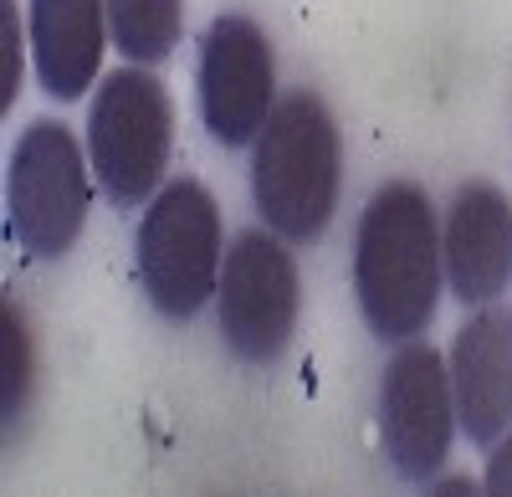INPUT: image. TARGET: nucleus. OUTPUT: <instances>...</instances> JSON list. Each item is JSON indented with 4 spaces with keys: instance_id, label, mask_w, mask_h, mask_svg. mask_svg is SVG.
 <instances>
[{
    "instance_id": "15",
    "label": "nucleus",
    "mask_w": 512,
    "mask_h": 497,
    "mask_svg": "<svg viewBox=\"0 0 512 497\" xmlns=\"http://www.w3.org/2000/svg\"><path fill=\"white\" fill-rule=\"evenodd\" d=\"M482 487H487V492H512V431H502V436L492 441V457H487Z\"/></svg>"
},
{
    "instance_id": "3",
    "label": "nucleus",
    "mask_w": 512,
    "mask_h": 497,
    "mask_svg": "<svg viewBox=\"0 0 512 497\" xmlns=\"http://www.w3.org/2000/svg\"><path fill=\"white\" fill-rule=\"evenodd\" d=\"M139 282L164 318H195L221 287V211L200 180H169L139 226Z\"/></svg>"
},
{
    "instance_id": "14",
    "label": "nucleus",
    "mask_w": 512,
    "mask_h": 497,
    "mask_svg": "<svg viewBox=\"0 0 512 497\" xmlns=\"http://www.w3.org/2000/svg\"><path fill=\"white\" fill-rule=\"evenodd\" d=\"M0 108H11L21 98V21H16V0H0Z\"/></svg>"
},
{
    "instance_id": "4",
    "label": "nucleus",
    "mask_w": 512,
    "mask_h": 497,
    "mask_svg": "<svg viewBox=\"0 0 512 497\" xmlns=\"http://www.w3.org/2000/svg\"><path fill=\"white\" fill-rule=\"evenodd\" d=\"M169 144H175V103L149 67L103 72L88 113V154L93 175L118 205H139L154 195Z\"/></svg>"
},
{
    "instance_id": "12",
    "label": "nucleus",
    "mask_w": 512,
    "mask_h": 497,
    "mask_svg": "<svg viewBox=\"0 0 512 497\" xmlns=\"http://www.w3.org/2000/svg\"><path fill=\"white\" fill-rule=\"evenodd\" d=\"M185 31V0H108V41L134 62L154 67L175 52Z\"/></svg>"
},
{
    "instance_id": "6",
    "label": "nucleus",
    "mask_w": 512,
    "mask_h": 497,
    "mask_svg": "<svg viewBox=\"0 0 512 497\" xmlns=\"http://www.w3.org/2000/svg\"><path fill=\"white\" fill-rule=\"evenodd\" d=\"M221 334L236 359L272 364L297 328V262L267 231H241L221 262Z\"/></svg>"
},
{
    "instance_id": "7",
    "label": "nucleus",
    "mask_w": 512,
    "mask_h": 497,
    "mask_svg": "<svg viewBox=\"0 0 512 497\" xmlns=\"http://www.w3.org/2000/svg\"><path fill=\"white\" fill-rule=\"evenodd\" d=\"M456 436V395L441 349L405 339L379 380V441L390 467L410 482L436 477Z\"/></svg>"
},
{
    "instance_id": "13",
    "label": "nucleus",
    "mask_w": 512,
    "mask_h": 497,
    "mask_svg": "<svg viewBox=\"0 0 512 497\" xmlns=\"http://www.w3.org/2000/svg\"><path fill=\"white\" fill-rule=\"evenodd\" d=\"M0 344H6V426H16L31 400L36 349H31V323H26L21 303H11V298H6V334H0Z\"/></svg>"
},
{
    "instance_id": "2",
    "label": "nucleus",
    "mask_w": 512,
    "mask_h": 497,
    "mask_svg": "<svg viewBox=\"0 0 512 497\" xmlns=\"http://www.w3.org/2000/svg\"><path fill=\"white\" fill-rule=\"evenodd\" d=\"M344 175V144L338 123L318 93L277 98L251 149V195L267 226L287 241H313L328 231Z\"/></svg>"
},
{
    "instance_id": "9",
    "label": "nucleus",
    "mask_w": 512,
    "mask_h": 497,
    "mask_svg": "<svg viewBox=\"0 0 512 497\" xmlns=\"http://www.w3.org/2000/svg\"><path fill=\"white\" fill-rule=\"evenodd\" d=\"M441 272L451 282V293L472 308V303H497L512 282V200L472 180L461 185L446 226H441Z\"/></svg>"
},
{
    "instance_id": "5",
    "label": "nucleus",
    "mask_w": 512,
    "mask_h": 497,
    "mask_svg": "<svg viewBox=\"0 0 512 497\" xmlns=\"http://www.w3.org/2000/svg\"><path fill=\"white\" fill-rule=\"evenodd\" d=\"M6 205H11V231L31 257H67L82 226H88V159L67 123L36 118L11 149V175H6Z\"/></svg>"
},
{
    "instance_id": "11",
    "label": "nucleus",
    "mask_w": 512,
    "mask_h": 497,
    "mask_svg": "<svg viewBox=\"0 0 512 497\" xmlns=\"http://www.w3.org/2000/svg\"><path fill=\"white\" fill-rule=\"evenodd\" d=\"M108 0H31V62L52 98L72 103L98 82Z\"/></svg>"
},
{
    "instance_id": "10",
    "label": "nucleus",
    "mask_w": 512,
    "mask_h": 497,
    "mask_svg": "<svg viewBox=\"0 0 512 497\" xmlns=\"http://www.w3.org/2000/svg\"><path fill=\"white\" fill-rule=\"evenodd\" d=\"M456 421L477 446H492L512 426V308L487 303L472 313L446 354Z\"/></svg>"
},
{
    "instance_id": "1",
    "label": "nucleus",
    "mask_w": 512,
    "mask_h": 497,
    "mask_svg": "<svg viewBox=\"0 0 512 497\" xmlns=\"http://www.w3.org/2000/svg\"><path fill=\"white\" fill-rule=\"evenodd\" d=\"M354 293L379 339H420L441 303V226L420 185H379L354 236Z\"/></svg>"
},
{
    "instance_id": "8",
    "label": "nucleus",
    "mask_w": 512,
    "mask_h": 497,
    "mask_svg": "<svg viewBox=\"0 0 512 497\" xmlns=\"http://www.w3.org/2000/svg\"><path fill=\"white\" fill-rule=\"evenodd\" d=\"M195 88H200V118L216 144L241 149L256 144L262 123L277 108V62L272 47L256 21L246 16H216L200 41V72H195Z\"/></svg>"
},
{
    "instance_id": "16",
    "label": "nucleus",
    "mask_w": 512,
    "mask_h": 497,
    "mask_svg": "<svg viewBox=\"0 0 512 497\" xmlns=\"http://www.w3.org/2000/svg\"><path fill=\"white\" fill-rule=\"evenodd\" d=\"M436 492H477V482L472 477H446V482H436Z\"/></svg>"
}]
</instances>
